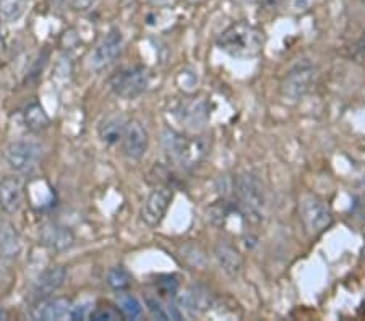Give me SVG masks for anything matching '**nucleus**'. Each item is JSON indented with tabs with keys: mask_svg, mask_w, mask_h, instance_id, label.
I'll return each mask as SVG.
<instances>
[{
	"mask_svg": "<svg viewBox=\"0 0 365 321\" xmlns=\"http://www.w3.org/2000/svg\"><path fill=\"white\" fill-rule=\"evenodd\" d=\"M119 308L122 315L128 320H137L141 313H143V307L138 302L137 297L132 294H122L119 299Z\"/></svg>",
	"mask_w": 365,
	"mask_h": 321,
	"instance_id": "nucleus-23",
	"label": "nucleus"
},
{
	"mask_svg": "<svg viewBox=\"0 0 365 321\" xmlns=\"http://www.w3.org/2000/svg\"><path fill=\"white\" fill-rule=\"evenodd\" d=\"M188 4H192V5H197V4H202V2H205V0H187Z\"/></svg>",
	"mask_w": 365,
	"mask_h": 321,
	"instance_id": "nucleus-33",
	"label": "nucleus"
},
{
	"mask_svg": "<svg viewBox=\"0 0 365 321\" xmlns=\"http://www.w3.org/2000/svg\"><path fill=\"white\" fill-rule=\"evenodd\" d=\"M109 86L115 96L133 101L148 90L150 73L143 65L122 67L110 75Z\"/></svg>",
	"mask_w": 365,
	"mask_h": 321,
	"instance_id": "nucleus-4",
	"label": "nucleus"
},
{
	"mask_svg": "<svg viewBox=\"0 0 365 321\" xmlns=\"http://www.w3.org/2000/svg\"><path fill=\"white\" fill-rule=\"evenodd\" d=\"M29 0H0V21L16 23L26 14Z\"/></svg>",
	"mask_w": 365,
	"mask_h": 321,
	"instance_id": "nucleus-21",
	"label": "nucleus"
},
{
	"mask_svg": "<svg viewBox=\"0 0 365 321\" xmlns=\"http://www.w3.org/2000/svg\"><path fill=\"white\" fill-rule=\"evenodd\" d=\"M108 284L110 289H114L117 292L127 290L132 285V274L123 266L110 268L108 273Z\"/></svg>",
	"mask_w": 365,
	"mask_h": 321,
	"instance_id": "nucleus-22",
	"label": "nucleus"
},
{
	"mask_svg": "<svg viewBox=\"0 0 365 321\" xmlns=\"http://www.w3.org/2000/svg\"><path fill=\"white\" fill-rule=\"evenodd\" d=\"M155 5H169L173 0H151Z\"/></svg>",
	"mask_w": 365,
	"mask_h": 321,
	"instance_id": "nucleus-31",
	"label": "nucleus"
},
{
	"mask_svg": "<svg viewBox=\"0 0 365 321\" xmlns=\"http://www.w3.org/2000/svg\"><path fill=\"white\" fill-rule=\"evenodd\" d=\"M312 2H314V0H296V9H299V10L309 9Z\"/></svg>",
	"mask_w": 365,
	"mask_h": 321,
	"instance_id": "nucleus-28",
	"label": "nucleus"
},
{
	"mask_svg": "<svg viewBox=\"0 0 365 321\" xmlns=\"http://www.w3.org/2000/svg\"><path fill=\"white\" fill-rule=\"evenodd\" d=\"M91 310H93V308H91L90 303H83V305L72 307V312H70V318H72V320H86V318H90Z\"/></svg>",
	"mask_w": 365,
	"mask_h": 321,
	"instance_id": "nucleus-26",
	"label": "nucleus"
},
{
	"mask_svg": "<svg viewBox=\"0 0 365 321\" xmlns=\"http://www.w3.org/2000/svg\"><path fill=\"white\" fill-rule=\"evenodd\" d=\"M163 146L173 161L184 169L197 167L206 156V143L200 137H190L185 133L166 128L163 133Z\"/></svg>",
	"mask_w": 365,
	"mask_h": 321,
	"instance_id": "nucleus-2",
	"label": "nucleus"
},
{
	"mask_svg": "<svg viewBox=\"0 0 365 321\" xmlns=\"http://www.w3.org/2000/svg\"><path fill=\"white\" fill-rule=\"evenodd\" d=\"M158 289L161 290V295H174L179 289V281L175 276H163L158 281Z\"/></svg>",
	"mask_w": 365,
	"mask_h": 321,
	"instance_id": "nucleus-25",
	"label": "nucleus"
},
{
	"mask_svg": "<svg viewBox=\"0 0 365 321\" xmlns=\"http://www.w3.org/2000/svg\"><path fill=\"white\" fill-rule=\"evenodd\" d=\"M5 159L15 172H31L43 159V146L34 140H16L5 149Z\"/></svg>",
	"mask_w": 365,
	"mask_h": 321,
	"instance_id": "nucleus-6",
	"label": "nucleus"
},
{
	"mask_svg": "<svg viewBox=\"0 0 365 321\" xmlns=\"http://www.w3.org/2000/svg\"><path fill=\"white\" fill-rule=\"evenodd\" d=\"M127 122L128 120L122 114H109L108 117H104L98 127V135L101 138V142L109 146L122 142Z\"/></svg>",
	"mask_w": 365,
	"mask_h": 321,
	"instance_id": "nucleus-15",
	"label": "nucleus"
},
{
	"mask_svg": "<svg viewBox=\"0 0 365 321\" xmlns=\"http://www.w3.org/2000/svg\"><path fill=\"white\" fill-rule=\"evenodd\" d=\"M235 194L242 213L252 223H262L267 211V191L260 182L252 174H242L235 179Z\"/></svg>",
	"mask_w": 365,
	"mask_h": 321,
	"instance_id": "nucleus-3",
	"label": "nucleus"
},
{
	"mask_svg": "<svg viewBox=\"0 0 365 321\" xmlns=\"http://www.w3.org/2000/svg\"><path fill=\"white\" fill-rule=\"evenodd\" d=\"M67 274L66 266H52L49 270H46L33 285L34 300L43 302L54 295L58 289L63 288V284L67 281Z\"/></svg>",
	"mask_w": 365,
	"mask_h": 321,
	"instance_id": "nucleus-12",
	"label": "nucleus"
},
{
	"mask_svg": "<svg viewBox=\"0 0 365 321\" xmlns=\"http://www.w3.org/2000/svg\"><path fill=\"white\" fill-rule=\"evenodd\" d=\"M215 255L222 271L231 278L239 276V273L242 271V256L237 250L229 243H220L215 250Z\"/></svg>",
	"mask_w": 365,
	"mask_h": 321,
	"instance_id": "nucleus-19",
	"label": "nucleus"
},
{
	"mask_svg": "<svg viewBox=\"0 0 365 321\" xmlns=\"http://www.w3.org/2000/svg\"><path fill=\"white\" fill-rule=\"evenodd\" d=\"M23 122L29 132H43L51 125V117L38 101L29 102L23 110Z\"/></svg>",
	"mask_w": 365,
	"mask_h": 321,
	"instance_id": "nucleus-20",
	"label": "nucleus"
},
{
	"mask_svg": "<svg viewBox=\"0 0 365 321\" xmlns=\"http://www.w3.org/2000/svg\"><path fill=\"white\" fill-rule=\"evenodd\" d=\"M150 146V133L140 120L132 119L127 122L125 133L122 138V149L128 159L140 161L146 154Z\"/></svg>",
	"mask_w": 365,
	"mask_h": 321,
	"instance_id": "nucleus-10",
	"label": "nucleus"
},
{
	"mask_svg": "<svg viewBox=\"0 0 365 321\" xmlns=\"http://www.w3.org/2000/svg\"><path fill=\"white\" fill-rule=\"evenodd\" d=\"M362 2H364V4H365V0H362Z\"/></svg>",
	"mask_w": 365,
	"mask_h": 321,
	"instance_id": "nucleus-34",
	"label": "nucleus"
},
{
	"mask_svg": "<svg viewBox=\"0 0 365 321\" xmlns=\"http://www.w3.org/2000/svg\"><path fill=\"white\" fill-rule=\"evenodd\" d=\"M39 238L44 247L54 250V252H66L75 243V233L70 231V227L58 223L46 224L41 229Z\"/></svg>",
	"mask_w": 365,
	"mask_h": 321,
	"instance_id": "nucleus-14",
	"label": "nucleus"
},
{
	"mask_svg": "<svg viewBox=\"0 0 365 321\" xmlns=\"http://www.w3.org/2000/svg\"><path fill=\"white\" fill-rule=\"evenodd\" d=\"M70 312H72V303H70L68 299H63V297H56V299H52V297H49V299L41 302L34 317L46 321L63 320L70 317Z\"/></svg>",
	"mask_w": 365,
	"mask_h": 321,
	"instance_id": "nucleus-18",
	"label": "nucleus"
},
{
	"mask_svg": "<svg viewBox=\"0 0 365 321\" xmlns=\"http://www.w3.org/2000/svg\"><path fill=\"white\" fill-rule=\"evenodd\" d=\"M217 48L237 58H249L260 54L264 46V33L247 21H237L226 28L216 41Z\"/></svg>",
	"mask_w": 365,
	"mask_h": 321,
	"instance_id": "nucleus-1",
	"label": "nucleus"
},
{
	"mask_svg": "<svg viewBox=\"0 0 365 321\" xmlns=\"http://www.w3.org/2000/svg\"><path fill=\"white\" fill-rule=\"evenodd\" d=\"M314 81H315V68L307 62L299 63V65L289 70V73H287L284 80H282V85H281L282 95L286 98L294 99V101H297V99L307 95L312 85H314Z\"/></svg>",
	"mask_w": 365,
	"mask_h": 321,
	"instance_id": "nucleus-9",
	"label": "nucleus"
},
{
	"mask_svg": "<svg viewBox=\"0 0 365 321\" xmlns=\"http://www.w3.org/2000/svg\"><path fill=\"white\" fill-rule=\"evenodd\" d=\"M98 0H72V9L76 11L90 10Z\"/></svg>",
	"mask_w": 365,
	"mask_h": 321,
	"instance_id": "nucleus-27",
	"label": "nucleus"
},
{
	"mask_svg": "<svg viewBox=\"0 0 365 321\" xmlns=\"http://www.w3.org/2000/svg\"><path fill=\"white\" fill-rule=\"evenodd\" d=\"M23 250V242L19 231L9 221L0 219V256L16 258Z\"/></svg>",
	"mask_w": 365,
	"mask_h": 321,
	"instance_id": "nucleus-16",
	"label": "nucleus"
},
{
	"mask_svg": "<svg viewBox=\"0 0 365 321\" xmlns=\"http://www.w3.org/2000/svg\"><path fill=\"white\" fill-rule=\"evenodd\" d=\"M182 305L190 317H197V315L210 310L213 305V295L203 288H192L182 297Z\"/></svg>",
	"mask_w": 365,
	"mask_h": 321,
	"instance_id": "nucleus-17",
	"label": "nucleus"
},
{
	"mask_svg": "<svg viewBox=\"0 0 365 321\" xmlns=\"http://www.w3.org/2000/svg\"><path fill=\"white\" fill-rule=\"evenodd\" d=\"M299 214L305 232L310 237H319L333 224V213L322 198L305 195L299 203Z\"/></svg>",
	"mask_w": 365,
	"mask_h": 321,
	"instance_id": "nucleus-5",
	"label": "nucleus"
},
{
	"mask_svg": "<svg viewBox=\"0 0 365 321\" xmlns=\"http://www.w3.org/2000/svg\"><path fill=\"white\" fill-rule=\"evenodd\" d=\"M123 317L120 308L119 307H113L109 305V303H106V305H99L96 308H93L91 315H90V320H96V321H104V320H109V321H117V320H123Z\"/></svg>",
	"mask_w": 365,
	"mask_h": 321,
	"instance_id": "nucleus-24",
	"label": "nucleus"
},
{
	"mask_svg": "<svg viewBox=\"0 0 365 321\" xmlns=\"http://www.w3.org/2000/svg\"><path fill=\"white\" fill-rule=\"evenodd\" d=\"M174 191L169 186H160V189L153 190L146 198L143 206H141V221L148 227H158L163 219L166 218L168 209L173 203Z\"/></svg>",
	"mask_w": 365,
	"mask_h": 321,
	"instance_id": "nucleus-7",
	"label": "nucleus"
},
{
	"mask_svg": "<svg viewBox=\"0 0 365 321\" xmlns=\"http://www.w3.org/2000/svg\"><path fill=\"white\" fill-rule=\"evenodd\" d=\"M359 214L365 219V198L362 200V203H359Z\"/></svg>",
	"mask_w": 365,
	"mask_h": 321,
	"instance_id": "nucleus-29",
	"label": "nucleus"
},
{
	"mask_svg": "<svg viewBox=\"0 0 365 321\" xmlns=\"http://www.w3.org/2000/svg\"><path fill=\"white\" fill-rule=\"evenodd\" d=\"M174 114L188 127H202L208 120V102L197 96L184 98L174 109Z\"/></svg>",
	"mask_w": 365,
	"mask_h": 321,
	"instance_id": "nucleus-13",
	"label": "nucleus"
},
{
	"mask_svg": "<svg viewBox=\"0 0 365 321\" xmlns=\"http://www.w3.org/2000/svg\"><path fill=\"white\" fill-rule=\"evenodd\" d=\"M359 49H361L364 54H365V33L362 34V38H361V41H359Z\"/></svg>",
	"mask_w": 365,
	"mask_h": 321,
	"instance_id": "nucleus-30",
	"label": "nucleus"
},
{
	"mask_svg": "<svg viewBox=\"0 0 365 321\" xmlns=\"http://www.w3.org/2000/svg\"><path fill=\"white\" fill-rule=\"evenodd\" d=\"M123 48V36L119 28H113L110 31L106 34L101 39L94 51L91 52L90 57V67L96 72H101V70L108 68L115 62V58L120 56Z\"/></svg>",
	"mask_w": 365,
	"mask_h": 321,
	"instance_id": "nucleus-8",
	"label": "nucleus"
},
{
	"mask_svg": "<svg viewBox=\"0 0 365 321\" xmlns=\"http://www.w3.org/2000/svg\"><path fill=\"white\" fill-rule=\"evenodd\" d=\"M25 184L20 177L0 180V209L7 214H16L25 204Z\"/></svg>",
	"mask_w": 365,
	"mask_h": 321,
	"instance_id": "nucleus-11",
	"label": "nucleus"
},
{
	"mask_svg": "<svg viewBox=\"0 0 365 321\" xmlns=\"http://www.w3.org/2000/svg\"><path fill=\"white\" fill-rule=\"evenodd\" d=\"M4 46H5V43H4V36H2V29H0V51L4 49Z\"/></svg>",
	"mask_w": 365,
	"mask_h": 321,
	"instance_id": "nucleus-32",
	"label": "nucleus"
}]
</instances>
